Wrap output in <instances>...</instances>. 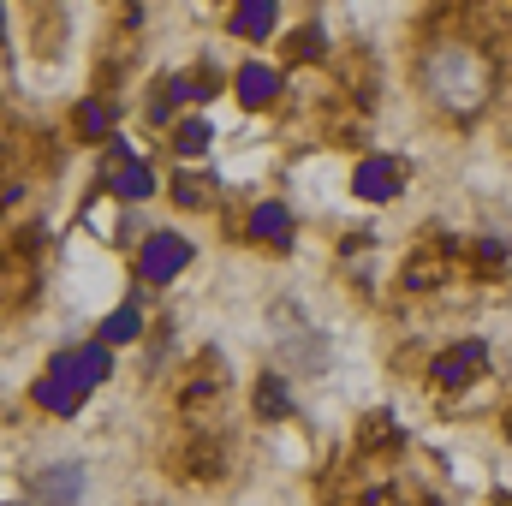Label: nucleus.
Wrapping results in <instances>:
<instances>
[{
  "mask_svg": "<svg viewBox=\"0 0 512 506\" xmlns=\"http://www.w3.org/2000/svg\"><path fill=\"white\" fill-rule=\"evenodd\" d=\"M423 84H429V96H435L441 108H453V114H471V108L489 96V72H483V60H477L465 42H441L435 60L423 66Z\"/></svg>",
  "mask_w": 512,
  "mask_h": 506,
  "instance_id": "f03ea898",
  "label": "nucleus"
},
{
  "mask_svg": "<svg viewBox=\"0 0 512 506\" xmlns=\"http://www.w3.org/2000/svg\"><path fill=\"white\" fill-rule=\"evenodd\" d=\"M483 370H489V346H483V340H459V346H447V352L435 358V381H441V387H471Z\"/></svg>",
  "mask_w": 512,
  "mask_h": 506,
  "instance_id": "0eeeda50",
  "label": "nucleus"
},
{
  "mask_svg": "<svg viewBox=\"0 0 512 506\" xmlns=\"http://www.w3.org/2000/svg\"><path fill=\"white\" fill-rule=\"evenodd\" d=\"M274 24H280V6L274 0H239V6H227V36H239V42L274 36Z\"/></svg>",
  "mask_w": 512,
  "mask_h": 506,
  "instance_id": "9d476101",
  "label": "nucleus"
},
{
  "mask_svg": "<svg viewBox=\"0 0 512 506\" xmlns=\"http://www.w3.org/2000/svg\"><path fill=\"white\" fill-rule=\"evenodd\" d=\"M352 197H364V203H393V197H405V161H393V155H364V161L352 167Z\"/></svg>",
  "mask_w": 512,
  "mask_h": 506,
  "instance_id": "423d86ee",
  "label": "nucleus"
},
{
  "mask_svg": "<svg viewBox=\"0 0 512 506\" xmlns=\"http://www.w3.org/2000/svg\"><path fill=\"white\" fill-rule=\"evenodd\" d=\"M72 126H78V137H90V143H102V137L114 143V131H120V114H114L108 102H96V96H90V102H78V108H72Z\"/></svg>",
  "mask_w": 512,
  "mask_h": 506,
  "instance_id": "4468645a",
  "label": "nucleus"
},
{
  "mask_svg": "<svg viewBox=\"0 0 512 506\" xmlns=\"http://www.w3.org/2000/svg\"><path fill=\"white\" fill-rule=\"evenodd\" d=\"M108 197H114L120 209H137V203L155 197V167L137 155L131 137H114V143H108Z\"/></svg>",
  "mask_w": 512,
  "mask_h": 506,
  "instance_id": "20e7f679",
  "label": "nucleus"
},
{
  "mask_svg": "<svg viewBox=\"0 0 512 506\" xmlns=\"http://www.w3.org/2000/svg\"><path fill=\"white\" fill-rule=\"evenodd\" d=\"M96 340H102V346H114V352H120V346H137V340H143V304H137V298H120V304L102 316Z\"/></svg>",
  "mask_w": 512,
  "mask_h": 506,
  "instance_id": "9b49d317",
  "label": "nucleus"
},
{
  "mask_svg": "<svg viewBox=\"0 0 512 506\" xmlns=\"http://www.w3.org/2000/svg\"><path fill=\"white\" fill-rule=\"evenodd\" d=\"M6 506H18V501H6Z\"/></svg>",
  "mask_w": 512,
  "mask_h": 506,
  "instance_id": "dca6fc26",
  "label": "nucleus"
},
{
  "mask_svg": "<svg viewBox=\"0 0 512 506\" xmlns=\"http://www.w3.org/2000/svg\"><path fill=\"white\" fill-rule=\"evenodd\" d=\"M209 149H215V126H209L203 114H185V120L173 126V155H179V161H203Z\"/></svg>",
  "mask_w": 512,
  "mask_h": 506,
  "instance_id": "f8f14e48",
  "label": "nucleus"
},
{
  "mask_svg": "<svg viewBox=\"0 0 512 506\" xmlns=\"http://www.w3.org/2000/svg\"><path fill=\"white\" fill-rule=\"evenodd\" d=\"M24 501L30 506H78L84 501V465L78 459H54L42 471L24 477Z\"/></svg>",
  "mask_w": 512,
  "mask_h": 506,
  "instance_id": "39448f33",
  "label": "nucleus"
},
{
  "mask_svg": "<svg viewBox=\"0 0 512 506\" xmlns=\"http://www.w3.org/2000/svg\"><path fill=\"white\" fill-rule=\"evenodd\" d=\"M114 376V346H102V340H84V346H72V352H60L36 387H30V399L48 411V417H72V411H84V399L102 387V381Z\"/></svg>",
  "mask_w": 512,
  "mask_h": 506,
  "instance_id": "f257e3e1",
  "label": "nucleus"
},
{
  "mask_svg": "<svg viewBox=\"0 0 512 506\" xmlns=\"http://www.w3.org/2000/svg\"><path fill=\"white\" fill-rule=\"evenodd\" d=\"M251 239L256 245H274V251H292L298 245V221L286 203H256L251 209Z\"/></svg>",
  "mask_w": 512,
  "mask_h": 506,
  "instance_id": "1a4fd4ad",
  "label": "nucleus"
},
{
  "mask_svg": "<svg viewBox=\"0 0 512 506\" xmlns=\"http://www.w3.org/2000/svg\"><path fill=\"white\" fill-rule=\"evenodd\" d=\"M233 96H239V108H268V102L280 96V66L245 60V66L233 72Z\"/></svg>",
  "mask_w": 512,
  "mask_h": 506,
  "instance_id": "6e6552de",
  "label": "nucleus"
},
{
  "mask_svg": "<svg viewBox=\"0 0 512 506\" xmlns=\"http://www.w3.org/2000/svg\"><path fill=\"white\" fill-rule=\"evenodd\" d=\"M256 411L268 417V423H286L298 405H292V387H286V376L280 370H262V381H256Z\"/></svg>",
  "mask_w": 512,
  "mask_h": 506,
  "instance_id": "ddd939ff",
  "label": "nucleus"
},
{
  "mask_svg": "<svg viewBox=\"0 0 512 506\" xmlns=\"http://www.w3.org/2000/svg\"><path fill=\"white\" fill-rule=\"evenodd\" d=\"M191 256H197V245H191L179 227H155V233L137 245V280H149V286H173V280L191 268Z\"/></svg>",
  "mask_w": 512,
  "mask_h": 506,
  "instance_id": "7ed1b4c3",
  "label": "nucleus"
},
{
  "mask_svg": "<svg viewBox=\"0 0 512 506\" xmlns=\"http://www.w3.org/2000/svg\"><path fill=\"white\" fill-rule=\"evenodd\" d=\"M495 506H512V495H495Z\"/></svg>",
  "mask_w": 512,
  "mask_h": 506,
  "instance_id": "2eb2a0df",
  "label": "nucleus"
}]
</instances>
